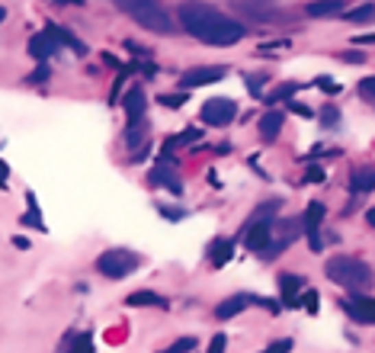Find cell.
Instances as JSON below:
<instances>
[{
	"label": "cell",
	"mask_w": 375,
	"mask_h": 353,
	"mask_svg": "<svg viewBox=\"0 0 375 353\" xmlns=\"http://www.w3.org/2000/svg\"><path fill=\"white\" fill-rule=\"evenodd\" d=\"M141 266V257L125 251V247H112V251H103L97 257V270L109 280H125L129 273H135Z\"/></svg>",
	"instance_id": "277c9868"
},
{
	"label": "cell",
	"mask_w": 375,
	"mask_h": 353,
	"mask_svg": "<svg viewBox=\"0 0 375 353\" xmlns=\"http://www.w3.org/2000/svg\"><path fill=\"white\" fill-rule=\"evenodd\" d=\"M356 45H375V36H363V39H356Z\"/></svg>",
	"instance_id": "f6af8a7d"
},
{
	"label": "cell",
	"mask_w": 375,
	"mask_h": 353,
	"mask_svg": "<svg viewBox=\"0 0 375 353\" xmlns=\"http://www.w3.org/2000/svg\"><path fill=\"white\" fill-rule=\"evenodd\" d=\"M231 241H228V238H221V241H215V244H212V264L215 266H225L228 260H231Z\"/></svg>",
	"instance_id": "d4e9b609"
},
{
	"label": "cell",
	"mask_w": 375,
	"mask_h": 353,
	"mask_svg": "<svg viewBox=\"0 0 375 353\" xmlns=\"http://www.w3.org/2000/svg\"><path fill=\"white\" fill-rule=\"evenodd\" d=\"M305 308H308L311 315L317 312V293H315V289H308V293H305Z\"/></svg>",
	"instance_id": "74e56055"
},
{
	"label": "cell",
	"mask_w": 375,
	"mask_h": 353,
	"mask_svg": "<svg viewBox=\"0 0 375 353\" xmlns=\"http://www.w3.org/2000/svg\"><path fill=\"white\" fill-rule=\"evenodd\" d=\"M177 20L193 39L206 42V45H215V49H231V45H237L247 36L244 23L231 20V16H225L221 10L208 7V3H196V0L180 3Z\"/></svg>",
	"instance_id": "6da1fadb"
},
{
	"label": "cell",
	"mask_w": 375,
	"mask_h": 353,
	"mask_svg": "<svg viewBox=\"0 0 375 353\" xmlns=\"http://www.w3.org/2000/svg\"><path fill=\"white\" fill-rule=\"evenodd\" d=\"M324 273L330 283H337L340 289H346V293H369L375 286L372 266L363 264L359 257H346V254L330 257L324 264Z\"/></svg>",
	"instance_id": "7a4b0ae2"
},
{
	"label": "cell",
	"mask_w": 375,
	"mask_h": 353,
	"mask_svg": "<svg viewBox=\"0 0 375 353\" xmlns=\"http://www.w3.org/2000/svg\"><path fill=\"white\" fill-rule=\"evenodd\" d=\"M289 350H292V341H289V337H282V341H273V343H269L263 353H289Z\"/></svg>",
	"instance_id": "e575fe53"
},
{
	"label": "cell",
	"mask_w": 375,
	"mask_h": 353,
	"mask_svg": "<svg viewBox=\"0 0 375 353\" xmlns=\"http://www.w3.org/2000/svg\"><path fill=\"white\" fill-rule=\"evenodd\" d=\"M343 0H311L305 7L308 16H315V20H330V16H340L343 13Z\"/></svg>",
	"instance_id": "4fadbf2b"
},
{
	"label": "cell",
	"mask_w": 375,
	"mask_h": 353,
	"mask_svg": "<svg viewBox=\"0 0 375 353\" xmlns=\"http://www.w3.org/2000/svg\"><path fill=\"white\" fill-rule=\"evenodd\" d=\"M151 183H154V187H167V190H173V193L183 190V187H180V180L173 176V167L167 170V164H158L154 170H151Z\"/></svg>",
	"instance_id": "ffe728a7"
},
{
	"label": "cell",
	"mask_w": 375,
	"mask_h": 353,
	"mask_svg": "<svg viewBox=\"0 0 375 353\" xmlns=\"http://www.w3.org/2000/svg\"><path fill=\"white\" fill-rule=\"evenodd\" d=\"M289 109H292V113H298V116H311V109H308L305 103H298V100H295V103H292Z\"/></svg>",
	"instance_id": "f35d334b"
},
{
	"label": "cell",
	"mask_w": 375,
	"mask_h": 353,
	"mask_svg": "<svg viewBox=\"0 0 375 353\" xmlns=\"http://www.w3.org/2000/svg\"><path fill=\"white\" fill-rule=\"evenodd\" d=\"M122 106H125V116H129V122H138V119H145V106H148L145 90L132 87L129 93H125V100H122Z\"/></svg>",
	"instance_id": "9a60e30c"
},
{
	"label": "cell",
	"mask_w": 375,
	"mask_h": 353,
	"mask_svg": "<svg viewBox=\"0 0 375 353\" xmlns=\"http://www.w3.org/2000/svg\"><path fill=\"white\" fill-rule=\"evenodd\" d=\"M3 20H7V10H3V7H0V23H3Z\"/></svg>",
	"instance_id": "681fc988"
},
{
	"label": "cell",
	"mask_w": 375,
	"mask_h": 353,
	"mask_svg": "<svg viewBox=\"0 0 375 353\" xmlns=\"http://www.w3.org/2000/svg\"><path fill=\"white\" fill-rule=\"evenodd\" d=\"M237 119V103L228 97H212L202 103V122L212 128H225Z\"/></svg>",
	"instance_id": "52a82bcc"
},
{
	"label": "cell",
	"mask_w": 375,
	"mask_h": 353,
	"mask_svg": "<svg viewBox=\"0 0 375 353\" xmlns=\"http://www.w3.org/2000/svg\"><path fill=\"white\" fill-rule=\"evenodd\" d=\"M343 58H346V61H363V52H346Z\"/></svg>",
	"instance_id": "ee69618b"
},
{
	"label": "cell",
	"mask_w": 375,
	"mask_h": 353,
	"mask_svg": "<svg viewBox=\"0 0 375 353\" xmlns=\"http://www.w3.org/2000/svg\"><path fill=\"white\" fill-rule=\"evenodd\" d=\"M359 93L375 103V78H363V80H359Z\"/></svg>",
	"instance_id": "836d02e7"
},
{
	"label": "cell",
	"mask_w": 375,
	"mask_h": 353,
	"mask_svg": "<svg viewBox=\"0 0 375 353\" xmlns=\"http://www.w3.org/2000/svg\"><path fill=\"white\" fill-rule=\"evenodd\" d=\"M228 3L254 23H282V10L273 0H228Z\"/></svg>",
	"instance_id": "8992f818"
},
{
	"label": "cell",
	"mask_w": 375,
	"mask_h": 353,
	"mask_svg": "<svg viewBox=\"0 0 375 353\" xmlns=\"http://www.w3.org/2000/svg\"><path fill=\"white\" fill-rule=\"evenodd\" d=\"M160 103H164V106H170V109H177V106H183V103H186V93H164V97H160Z\"/></svg>",
	"instance_id": "d6a6232c"
},
{
	"label": "cell",
	"mask_w": 375,
	"mask_h": 353,
	"mask_svg": "<svg viewBox=\"0 0 375 353\" xmlns=\"http://www.w3.org/2000/svg\"><path fill=\"white\" fill-rule=\"evenodd\" d=\"M125 305H132V308H141V305H167V299H160L158 293H148V289H138V293H132L129 299H125Z\"/></svg>",
	"instance_id": "7402d4cb"
},
{
	"label": "cell",
	"mask_w": 375,
	"mask_h": 353,
	"mask_svg": "<svg viewBox=\"0 0 375 353\" xmlns=\"http://www.w3.org/2000/svg\"><path fill=\"white\" fill-rule=\"evenodd\" d=\"M292 93H298V84H292V80H286V84H279V87L273 90L269 97H263V100H267L269 106H273V103H282V100H289V97H292Z\"/></svg>",
	"instance_id": "484cf974"
},
{
	"label": "cell",
	"mask_w": 375,
	"mask_h": 353,
	"mask_svg": "<svg viewBox=\"0 0 375 353\" xmlns=\"http://www.w3.org/2000/svg\"><path fill=\"white\" fill-rule=\"evenodd\" d=\"M55 52H58V42L51 39L49 32H39V36H32V39H29V55H32V58L45 61L49 55H55Z\"/></svg>",
	"instance_id": "e0dca14e"
},
{
	"label": "cell",
	"mask_w": 375,
	"mask_h": 353,
	"mask_svg": "<svg viewBox=\"0 0 375 353\" xmlns=\"http://www.w3.org/2000/svg\"><path fill=\"white\" fill-rule=\"evenodd\" d=\"M324 170H321V167H311V170H308V176H305V180H308V183H324Z\"/></svg>",
	"instance_id": "8d00e7d4"
},
{
	"label": "cell",
	"mask_w": 375,
	"mask_h": 353,
	"mask_svg": "<svg viewBox=\"0 0 375 353\" xmlns=\"http://www.w3.org/2000/svg\"><path fill=\"white\" fill-rule=\"evenodd\" d=\"M58 3H84V0H58Z\"/></svg>",
	"instance_id": "c3c4849f"
},
{
	"label": "cell",
	"mask_w": 375,
	"mask_h": 353,
	"mask_svg": "<svg viewBox=\"0 0 375 353\" xmlns=\"http://www.w3.org/2000/svg\"><path fill=\"white\" fill-rule=\"evenodd\" d=\"M302 276L295 273H279V289H282V302H286V308H298V289H302Z\"/></svg>",
	"instance_id": "5bb4252c"
},
{
	"label": "cell",
	"mask_w": 375,
	"mask_h": 353,
	"mask_svg": "<svg viewBox=\"0 0 375 353\" xmlns=\"http://www.w3.org/2000/svg\"><path fill=\"white\" fill-rule=\"evenodd\" d=\"M269 235H273V222H250V225H244V247L263 254L269 244Z\"/></svg>",
	"instance_id": "8fae6325"
},
{
	"label": "cell",
	"mask_w": 375,
	"mask_h": 353,
	"mask_svg": "<svg viewBox=\"0 0 375 353\" xmlns=\"http://www.w3.org/2000/svg\"><path fill=\"white\" fill-rule=\"evenodd\" d=\"M317 87H321V90H330V93H337V84H334V80H327V78H317Z\"/></svg>",
	"instance_id": "ab89813d"
},
{
	"label": "cell",
	"mask_w": 375,
	"mask_h": 353,
	"mask_svg": "<svg viewBox=\"0 0 375 353\" xmlns=\"http://www.w3.org/2000/svg\"><path fill=\"white\" fill-rule=\"evenodd\" d=\"M350 190L353 193H369L375 190V167H356L350 174Z\"/></svg>",
	"instance_id": "d6986e66"
},
{
	"label": "cell",
	"mask_w": 375,
	"mask_h": 353,
	"mask_svg": "<svg viewBox=\"0 0 375 353\" xmlns=\"http://www.w3.org/2000/svg\"><path fill=\"white\" fill-rule=\"evenodd\" d=\"M193 350H196V337H180V341H173L170 347H164L158 353H193Z\"/></svg>",
	"instance_id": "f1b7e54d"
},
{
	"label": "cell",
	"mask_w": 375,
	"mask_h": 353,
	"mask_svg": "<svg viewBox=\"0 0 375 353\" xmlns=\"http://www.w3.org/2000/svg\"><path fill=\"white\" fill-rule=\"evenodd\" d=\"M321 225H324V203H311L305 209V216H302V228H305L308 244H311L315 254L324 251V244H321Z\"/></svg>",
	"instance_id": "ba28073f"
},
{
	"label": "cell",
	"mask_w": 375,
	"mask_h": 353,
	"mask_svg": "<svg viewBox=\"0 0 375 353\" xmlns=\"http://www.w3.org/2000/svg\"><path fill=\"white\" fill-rule=\"evenodd\" d=\"M199 128H186V132H180V135H170L167 141H164V148H167V151H173V148H183V145H196L199 141Z\"/></svg>",
	"instance_id": "cb8c5ba5"
},
{
	"label": "cell",
	"mask_w": 375,
	"mask_h": 353,
	"mask_svg": "<svg viewBox=\"0 0 375 353\" xmlns=\"http://www.w3.org/2000/svg\"><path fill=\"white\" fill-rule=\"evenodd\" d=\"M160 212H164L167 218H173V222H177V218H183V212H177V209H160Z\"/></svg>",
	"instance_id": "7bdbcfd3"
},
{
	"label": "cell",
	"mask_w": 375,
	"mask_h": 353,
	"mask_svg": "<svg viewBox=\"0 0 375 353\" xmlns=\"http://www.w3.org/2000/svg\"><path fill=\"white\" fill-rule=\"evenodd\" d=\"M346 23H353V26H365V23H375V3H363V7L350 10V13H346Z\"/></svg>",
	"instance_id": "603a6c76"
},
{
	"label": "cell",
	"mask_w": 375,
	"mask_h": 353,
	"mask_svg": "<svg viewBox=\"0 0 375 353\" xmlns=\"http://www.w3.org/2000/svg\"><path fill=\"white\" fill-rule=\"evenodd\" d=\"M267 80H269V74H244V84L250 87V93H254V97H260V87H263Z\"/></svg>",
	"instance_id": "4dcf8cb0"
},
{
	"label": "cell",
	"mask_w": 375,
	"mask_h": 353,
	"mask_svg": "<svg viewBox=\"0 0 375 353\" xmlns=\"http://www.w3.org/2000/svg\"><path fill=\"white\" fill-rule=\"evenodd\" d=\"M302 231H305V228H302V218H282V222H273L269 244H267V251H263L260 257H279L298 235H302Z\"/></svg>",
	"instance_id": "5b68a950"
},
{
	"label": "cell",
	"mask_w": 375,
	"mask_h": 353,
	"mask_svg": "<svg viewBox=\"0 0 375 353\" xmlns=\"http://www.w3.org/2000/svg\"><path fill=\"white\" fill-rule=\"evenodd\" d=\"M225 347H228V337L225 334H215L212 343H208V353H225Z\"/></svg>",
	"instance_id": "d590c367"
},
{
	"label": "cell",
	"mask_w": 375,
	"mask_h": 353,
	"mask_svg": "<svg viewBox=\"0 0 375 353\" xmlns=\"http://www.w3.org/2000/svg\"><path fill=\"white\" fill-rule=\"evenodd\" d=\"M282 122H286V113L282 109H269L260 116V138L263 141H276L279 132H282Z\"/></svg>",
	"instance_id": "7c38bea8"
},
{
	"label": "cell",
	"mask_w": 375,
	"mask_h": 353,
	"mask_svg": "<svg viewBox=\"0 0 375 353\" xmlns=\"http://www.w3.org/2000/svg\"><path fill=\"white\" fill-rule=\"evenodd\" d=\"M337 122H340V109H337V106H324V109H321V126L337 128Z\"/></svg>",
	"instance_id": "1f68e13d"
},
{
	"label": "cell",
	"mask_w": 375,
	"mask_h": 353,
	"mask_svg": "<svg viewBox=\"0 0 375 353\" xmlns=\"http://www.w3.org/2000/svg\"><path fill=\"white\" fill-rule=\"evenodd\" d=\"M112 3L148 32H158V36H173L177 32V23L170 20V13L160 7L158 0H112Z\"/></svg>",
	"instance_id": "3957f363"
},
{
	"label": "cell",
	"mask_w": 375,
	"mask_h": 353,
	"mask_svg": "<svg viewBox=\"0 0 375 353\" xmlns=\"http://www.w3.org/2000/svg\"><path fill=\"white\" fill-rule=\"evenodd\" d=\"M49 78V68H45V65H39V68H36V74H32L29 80H45Z\"/></svg>",
	"instance_id": "60d3db41"
},
{
	"label": "cell",
	"mask_w": 375,
	"mask_h": 353,
	"mask_svg": "<svg viewBox=\"0 0 375 353\" xmlns=\"http://www.w3.org/2000/svg\"><path fill=\"white\" fill-rule=\"evenodd\" d=\"M365 222H369V225L375 228V209H369V212H365Z\"/></svg>",
	"instance_id": "7dc6e473"
},
{
	"label": "cell",
	"mask_w": 375,
	"mask_h": 353,
	"mask_svg": "<svg viewBox=\"0 0 375 353\" xmlns=\"http://www.w3.org/2000/svg\"><path fill=\"white\" fill-rule=\"evenodd\" d=\"M279 209H282V199H273V203H263V206H257V212H254V218L250 222H273L269 216H276Z\"/></svg>",
	"instance_id": "83f0119b"
},
{
	"label": "cell",
	"mask_w": 375,
	"mask_h": 353,
	"mask_svg": "<svg viewBox=\"0 0 375 353\" xmlns=\"http://www.w3.org/2000/svg\"><path fill=\"white\" fill-rule=\"evenodd\" d=\"M13 244L20 247V251H26V247H29V241H26V238H13Z\"/></svg>",
	"instance_id": "bcb514c9"
},
{
	"label": "cell",
	"mask_w": 375,
	"mask_h": 353,
	"mask_svg": "<svg viewBox=\"0 0 375 353\" xmlns=\"http://www.w3.org/2000/svg\"><path fill=\"white\" fill-rule=\"evenodd\" d=\"M228 74V68H218V65H206V68H189L180 74V87L193 90V87H206V84H215Z\"/></svg>",
	"instance_id": "9c48e42d"
},
{
	"label": "cell",
	"mask_w": 375,
	"mask_h": 353,
	"mask_svg": "<svg viewBox=\"0 0 375 353\" xmlns=\"http://www.w3.org/2000/svg\"><path fill=\"white\" fill-rule=\"evenodd\" d=\"M29 199V212L23 216V225H29V228H39V231H45V222H42V216H39V206H36V196H26Z\"/></svg>",
	"instance_id": "4316f807"
},
{
	"label": "cell",
	"mask_w": 375,
	"mask_h": 353,
	"mask_svg": "<svg viewBox=\"0 0 375 353\" xmlns=\"http://www.w3.org/2000/svg\"><path fill=\"white\" fill-rule=\"evenodd\" d=\"M7 174H10V167H7V164H3V161H0V187L7 183Z\"/></svg>",
	"instance_id": "b9f144b4"
},
{
	"label": "cell",
	"mask_w": 375,
	"mask_h": 353,
	"mask_svg": "<svg viewBox=\"0 0 375 353\" xmlns=\"http://www.w3.org/2000/svg\"><path fill=\"white\" fill-rule=\"evenodd\" d=\"M51 36V39L58 42V45H68L71 52H74V55H87V45H84V42L77 39V36H74V32H68V30H61V26H55V23H51L49 30H45Z\"/></svg>",
	"instance_id": "ac0fdd59"
},
{
	"label": "cell",
	"mask_w": 375,
	"mask_h": 353,
	"mask_svg": "<svg viewBox=\"0 0 375 353\" xmlns=\"http://www.w3.org/2000/svg\"><path fill=\"white\" fill-rule=\"evenodd\" d=\"M343 312L350 315L353 321L375 324V299H369L365 293H350L343 299Z\"/></svg>",
	"instance_id": "30bf717a"
},
{
	"label": "cell",
	"mask_w": 375,
	"mask_h": 353,
	"mask_svg": "<svg viewBox=\"0 0 375 353\" xmlns=\"http://www.w3.org/2000/svg\"><path fill=\"white\" fill-rule=\"evenodd\" d=\"M254 302V295H244V293H237L231 295V299H225V302L215 308V315L221 318V321H228V318H234V315H241L247 308V305Z\"/></svg>",
	"instance_id": "2e32d148"
},
{
	"label": "cell",
	"mask_w": 375,
	"mask_h": 353,
	"mask_svg": "<svg viewBox=\"0 0 375 353\" xmlns=\"http://www.w3.org/2000/svg\"><path fill=\"white\" fill-rule=\"evenodd\" d=\"M68 353H93V337H90V334H80V337H74V343H71Z\"/></svg>",
	"instance_id": "f546056e"
},
{
	"label": "cell",
	"mask_w": 375,
	"mask_h": 353,
	"mask_svg": "<svg viewBox=\"0 0 375 353\" xmlns=\"http://www.w3.org/2000/svg\"><path fill=\"white\" fill-rule=\"evenodd\" d=\"M145 141H148V119L129 122V128H125V145L129 148H145Z\"/></svg>",
	"instance_id": "44dd1931"
}]
</instances>
